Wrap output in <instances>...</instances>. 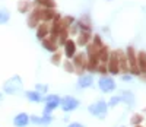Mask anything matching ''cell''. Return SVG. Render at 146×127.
<instances>
[{"label": "cell", "mask_w": 146, "mask_h": 127, "mask_svg": "<svg viewBox=\"0 0 146 127\" xmlns=\"http://www.w3.org/2000/svg\"><path fill=\"white\" fill-rule=\"evenodd\" d=\"M22 89V79L21 76H13V78H10L5 82L3 85V92L5 94H9V95H15L18 94L19 91Z\"/></svg>", "instance_id": "cell-1"}, {"label": "cell", "mask_w": 146, "mask_h": 127, "mask_svg": "<svg viewBox=\"0 0 146 127\" xmlns=\"http://www.w3.org/2000/svg\"><path fill=\"white\" fill-rule=\"evenodd\" d=\"M136 51L131 45L127 47L126 50V59H127V66H129V72L130 74H135V76H140V72L137 69V59H136Z\"/></svg>", "instance_id": "cell-2"}, {"label": "cell", "mask_w": 146, "mask_h": 127, "mask_svg": "<svg viewBox=\"0 0 146 127\" xmlns=\"http://www.w3.org/2000/svg\"><path fill=\"white\" fill-rule=\"evenodd\" d=\"M88 111L92 114V116L95 117H98V118H104L107 116V111H108V105L104 99H100V101H96V102L91 104L88 107Z\"/></svg>", "instance_id": "cell-3"}, {"label": "cell", "mask_w": 146, "mask_h": 127, "mask_svg": "<svg viewBox=\"0 0 146 127\" xmlns=\"http://www.w3.org/2000/svg\"><path fill=\"white\" fill-rule=\"evenodd\" d=\"M42 101L45 102V107H44L42 114H51L57 107H60V96L58 95L50 94V95H47Z\"/></svg>", "instance_id": "cell-4"}, {"label": "cell", "mask_w": 146, "mask_h": 127, "mask_svg": "<svg viewBox=\"0 0 146 127\" xmlns=\"http://www.w3.org/2000/svg\"><path fill=\"white\" fill-rule=\"evenodd\" d=\"M73 66H75V72H78L79 74H83V70L86 69L88 64V56L86 53H76L73 56Z\"/></svg>", "instance_id": "cell-5"}, {"label": "cell", "mask_w": 146, "mask_h": 127, "mask_svg": "<svg viewBox=\"0 0 146 127\" xmlns=\"http://www.w3.org/2000/svg\"><path fill=\"white\" fill-rule=\"evenodd\" d=\"M98 86H100V89L105 94H110V92H113L115 89V80L111 78V76H101L100 80H98Z\"/></svg>", "instance_id": "cell-6"}, {"label": "cell", "mask_w": 146, "mask_h": 127, "mask_svg": "<svg viewBox=\"0 0 146 127\" xmlns=\"http://www.w3.org/2000/svg\"><path fill=\"white\" fill-rule=\"evenodd\" d=\"M60 107L64 112H70V111H75L79 107V101L73 96H64V98H60Z\"/></svg>", "instance_id": "cell-7"}, {"label": "cell", "mask_w": 146, "mask_h": 127, "mask_svg": "<svg viewBox=\"0 0 146 127\" xmlns=\"http://www.w3.org/2000/svg\"><path fill=\"white\" fill-rule=\"evenodd\" d=\"M41 23V7L36 6L35 9L31 10V13L28 16V27L29 28H36Z\"/></svg>", "instance_id": "cell-8"}, {"label": "cell", "mask_w": 146, "mask_h": 127, "mask_svg": "<svg viewBox=\"0 0 146 127\" xmlns=\"http://www.w3.org/2000/svg\"><path fill=\"white\" fill-rule=\"evenodd\" d=\"M107 67H108V72L111 73V74H118V73H120V69H118V59H117L115 51L110 53V57H108V61H107Z\"/></svg>", "instance_id": "cell-9"}, {"label": "cell", "mask_w": 146, "mask_h": 127, "mask_svg": "<svg viewBox=\"0 0 146 127\" xmlns=\"http://www.w3.org/2000/svg\"><path fill=\"white\" fill-rule=\"evenodd\" d=\"M42 47H44V50H47V51H50V53H56L57 50H58L57 38H56V37H51V35L45 37L44 40H42Z\"/></svg>", "instance_id": "cell-10"}, {"label": "cell", "mask_w": 146, "mask_h": 127, "mask_svg": "<svg viewBox=\"0 0 146 127\" xmlns=\"http://www.w3.org/2000/svg\"><path fill=\"white\" fill-rule=\"evenodd\" d=\"M115 54L118 59V69L121 73L129 72V66H127V59H126V53L121 51V50H115Z\"/></svg>", "instance_id": "cell-11"}, {"label": "cell", "mask_w": 146, "mask_h": 127, "mask_svg": "<svg viewBox=\"0 0 146 127\" xmlns=\"http://www.w3.org/2000/svg\"><path fill=\"white\" fill-rule=\"evenodd\" d=\"M50 35V23L47 22H41L38 27H36V38H38L40 41H42L45 37Z\"/></svg>", "instance_id": "cell-12"}, {"label": "cell", "mask_w": 146, "mask_h": 127, "mask_svg": "<svg viewBox=\"0 0 146 127\" xmlns=\"http://www.w3.org/2000/svg\"><path fill=\"white\" fill-rule=\"evenodd\" d=\"M13 124L15 127H27L29 124V116L27 112H19L13 118Z\"/></svg>", "instance_id": "cell-13"}, {"label": "cell", "mask_w": 146, "mask_h": 127, "mask_svg": "<svg viewBox=\"0 0 146 127\" xmlns=\"http://www.w3.org/2000/svg\"><path fill=\"white\" fill-rule=\"evenodd\" d=\"M94 85V78L92 74H80L78 79V86L82 88V89H86V88H91Z\"/></svg>", "instance_id": "cell-14"}, {"label": "cell", "mask_w": 146, "mask_h": 127, "mask_svg": "<svg viewBox=\"0 0 146 127\" xmlns=\"http://www.w3.org/2000/svg\"><path fill=\"white\" fill-rule=\"evenodd\" d=\"M136 59H137V69L140 74H143L146 78V51H139L136 54Z\"/></svg>", "instance_id": "cell-15"}, {"label": "cell", "mask_w": 146, "mask_h": 127, "mask_svg": "<svg viewBox=\"0 0 146 127\" xmlns=\"http://www.w3.org/2000/svg\"><path fill=\"white\" fill-rule=\"evenodd\" d=\"M64 47V54H66V57L70 60V59H73V56L76 54V43L73 41V40H67L66 41V44L63 45Z\"/></svg>", "instance_id": "cell-16"}, {"label": "cell", "mask_w": 146, "mask_h": 127, "mask_svg": "<svg viewBox=\"0 0 146 127\" xmlns=\"http://www.w3.org/2000/svg\"><path fill=\"white\" fill-rule=\"evenodd\" d=\"M91 38H92L91 32H86V31H80V32H79V35H78V40H76L75 43H76V45L85 47V45H88V44H89Z\"/></svg>", "instance_id": "cell-17"}, {"label": "cell", "mask_w": 146, "mask_h": 127, "mask_svg": "<svg viewBox=\"0 0 146 127\" xmlns=\"http://www.w3.org/2000/svg\"><path fill=\"white\" fill-rule=\"evenodd\" d=\"M56 10L54 9H44L41 7V22H47L50 23L54 18H56Z\"/></svg>", "instance_id": "cell-18"}, {"label": "cell", "mask_w": 146, "mask_h": 127, "mask_svg": "<svg viewBox=\"0 0 146 127\" xmlns=\"http://www.w3.org/2000/svg\"><path fill=\"white\" fill-rule=\"evenodd\" d=\"M100 66V60H98V56H91L88 57V64H86V69L92 73L96 72V69H98Z\"/></svg>", "instance_id": "cell-19"}, {"label": "cell", "mask_w": 146, "mask_h": 127, "mask_svg": "<svg viewBox=\"0 0 146 127\" xmlns=\"http://www.w3.org/2000/svg\"><path fill=\"white\" fill-rule=\"evenodd\" d=\"M25 96H27L28 101H31V102H42V99H44L42 95L36 91H27Z\"/></svg>", "instance_id": "cell-20"}, {"label": "cell", "mask_w": 146, "mask_h": 127, "mask_svg": "<svg viewBox=\"0 0 146 127\" xmlns=\"http://www.w3.org/2000/svg\"><path fill=\"white\" fill-rule=\"evenodd\" d=\"M118 98H120L121 102H126L129 105H131L133 102H135V95H133L130 91H123V92L118 95Z\"/></svg>", "instance_id": "cell-21"}, {"label": "cell", "mask_w": 146, "mask_h": 127, "mask_svg": "<svg viewBox=\"0 0 146 127\" xmlns=\"http://www.w3.org/2000/svg\"><path fill=\"white\" fill-rule=\"evenodd\" d=\"M98 60H100V63H107L108 61V57H110V50H108V47H105V45H102L100 50H98Z\"/></svg>", "instance_id": "cell-22"}, {"label": "cell", "mask_w": 146, "mask_h": 127, "mask_svg": "<svg viewBox=\"0 0 146 127\" xmlns=\"http://www.w3.org/2000/svg\"><path fill=\"white\" fill-rule=\"evenodd\" d=\"M67 37H69V31L67 29H62L57 35V44L58 45H64L67 41Z\"/></svg>", "instance_id": "cell-23"}, {"label": "cell", "mask_w": 146, "mask_h": 127, "mask_svg": "<svg viewBox=\"0 0 146 127\" xmlns=\"http://www.w3.org/2000/svg\"><path fill=\"white\" fill-rule=\"evenodd\" d=\"M29 9H31V3L27 2V0H21L18 3V10L21 13H27V12H29Z\"/></svg>", "instance_id": "cell-24"}, {"label": "cell", "mask_w": 146, "mask_h": 127, "mask_svg": "<svg viewBox=\"0 0 146 127\" xmlns=\"http://www.w3.org/2000/svg\"><path fill=\"white\" fill-rule=\"evenodd\" d=\"M10 19V13L6 10V9H0V25L3 23H7Z\"/></svg>", "instance_id": "cell-25"}, {"label": "cell", "mask_w": 146, "mask_h": 127, "mask_svg": "<svg viewBox=\"0 0 146 127\" xmlns=\"http://www.w3.org/2000/svg\"><path fill=\"white\" fill-rule=\"evenodd\" d=\"M63 67H64V70L67 72V73H73L75 72V66H73V63H72V60H64V63H63Z\"/></svg>", "instance_id": "cell-26"}, {"label": "cell", "mask_w": 146, "mask_h": 127, "mask_svg": "<svg viewBox=\"0 0 146 127\" xmlns=\"http://www.w3.org/2000/svg\"><path fill=\"white\" fill-rule=\"evenodd\" d=\"M51 63L54 66H58L60 63H62V54H60L58 51H56L54 54H53V57H51Z\"/></svg>", "instance_id": "cell-27"}, {"label": "cell", "mask_w": 146, "mask_h": 127, "mask_svg": "<svg viewBox=\"0 0 146 127\" xmlns=\"http://www.w3.org/2000/svg\"><path fill=\"white\" fill-rule=\"evenodd\" d=\"M35 91L40 92L41 95H42V94H47L48 86H47V85H42V83H36V85H35Z\"/></svg>", "instance_id": "cell-28"}, {"label": "cell", "mask_w": 146, "mask_h": 127, "mask_svg": "<svg viewBox=\"0 0 146 127\" xmlns=\"http://www.w3.org/2000/svg\"><path fill=\"white\" fill-rule=\"evenodd\" d=\"M130 121H131V124H135V126H139V124H140V123L143 121V117L140 116V114H135V116L131 117V120H130Z\"/></svg>", "instance_id": "cell-29"}, {"label": "cell", "mask_w": 146, "mask_h": 127, "mask_svg": "<svg viewBox=\"0 0 146 127\" xmlns=\"http://www.w3.org/2000/svg\"><path fill=\"white\" fill-rule=\"evenodd\" d=\"M96 72H100V73H102V76H105L108 73L107 63H100V66H98V69H96Z\"/></svg>", "instance_id": "cell-30"}, {"label": "cell", "mask_w": 146, "mask_h": 127, "mask_svg": "<svg viewBox=\"0 0 146 127\" xmlns=\"http://www.w3.org/2000/svg\"><path fill=\"white\" fill-rule=\"evenodd\" d=\"M92 40H94V43H92V44H94L95 47L101 48V47L104 45V44H102V40H101V37H100V35H94V38H92Z\"/></svg>", "instance_id": "cell-31"}, {"label": "cell", "mask_w": 146, "mask_h": 127, "mask_svg": "<svg viewBox=\"0 0 146 127\" xmlns=\"http://www.w3.org/2000/svg\"><path fill=\"white\" fill-rule=\"evenodd\" d=\"M118 102H121V101H120V98H118V95H117V96H113L111 99H110V102H108L107 105H108V107H115Z\"/></svg>", "instance_id": "cell-32"}, {"label": "cell", "mask_w": 146, "mask_h": 127, "mask_svg": "<svg viewBox=\"0 0 146 127\" xmlns=\"http://www.w3.org/2000/svg\"><path fill=\"white\" fill-rule=\"evenodd\" d=\"M67 127H85V126H83V124H80V123L73 121V123H69V124H67Z\"/></svg>", "instance_id": "cell-33"}, {"label": "cell", "mask_w": 146, "mask_h": 127, "mask_svg": "<svg viewBox=\"0 0 146 127\" xmlns=\"http://www.w3.org/2000/svg\"><path fill=\"white\" fill-rule=\"evenodd\" d=\"M123 80H131V74H123Z\"/></svg>", "instance_id": "cell-34"}, {"label": "cell", "mask_w": 146, "mask_h": 127, "mask_svg": "<svg viewBox=\"0 0 146 127\" xmlns=\"http://www.w3.org/2000/svg\"><path fill=\"white\" fill-rule=\"evenodd\" d=\"M2 101H3V94L0 92V102H2Z\"/></svg>", "instance_id": "cell-35"}, {"label": "cell", "mask_w": 146, "mask_h": 127, "mask_svg": "<svg viewBox=\"0 0 146 127\" xmlns=\"http://www.w3.org/2000/svg\"><path fill=\"white\" fill-rule=\"evenodd\" d=\"M136 127H142V126H140V124H139V126H136Z\"/></svg>", "instance_id": "cell-36"}]
</instances>
